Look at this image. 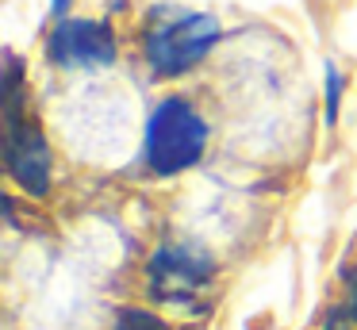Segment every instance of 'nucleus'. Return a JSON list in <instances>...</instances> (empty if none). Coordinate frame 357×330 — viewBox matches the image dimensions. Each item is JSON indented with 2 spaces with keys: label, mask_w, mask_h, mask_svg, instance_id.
Returning a JSON list of instances; mask_svg holds the SVG:
<instances>
[{
  "label": "nucleus",
  "mask_w": 357,
  "mask_h": 330,
  "mask_svg": "<svg viewBox=\"0 0 357 330\" xmlns=\"http://www.w3.org/2000/svg\"><path fill=\"white\" fill-rule=\"evenodd\" d=\"M219 43V20L185 8H150V27L142 35V54L154 77H181L200 66Z\"/></svg>",
  "instance_id": "nucleus-1"
},
{
  "label": "nucleus",
  "mask_w": 357,
  "mask_h": 330,
  "mask_svg": "<svg viewBox=\"0 0 357 330\" xmlns=\"http://www.w3.org/2000/svg\"><path fill=\"white\" fill-rule=\"evenodd\" d=\"M208 150V123L188 100L165 96L146 123V165L158 177L192 169Z\"/></svg>",
  "instance_id": "nucleus-2"
},
{
  "label": "nucleus",
  "mask_w": 357,
  "mask_h": 330,
  "mask_svg": "<svg viewBox=\"0 0 357 330\" xmlns=\"http://www.w3.org/2000/svg\"><path fill=\"white\" fill-rule=\"evenodd\" d=\"M4 165L8 177L27 196H47L50 188V146L35 119H27L20 107V66L12 61L8 84H4Z\"/></svg>",
  "instance_id": "nucleus-3"
},
{
  "label": "nucleus",
  "mask_w": 357,
  "mask_h": 330,
  "mask_svg": "<svg viewBox=\"0 0 357 330\" xmlns=\"http://www.w3.org/2000/svg\"><path fill=\"white\" fill-rule=\"evenodd\" d=\"M150 292L162 303H181L192 307L208 296L215 280V261L196 246H162L150 257Z\"/></svg>",
  "instance_id": "nucleus-4"
},
{
  "label": "nucleus",
  "mask_w": 357,
  "mask_h": 330,
  "mask_svg": "<svg viewBox=\"0 0 357 330\" xmlns=\"http://www.w3.org/2000/svg\"><path fill=\"white\" fill-rule=\"evenodd\" d=\"M47 58L62 69H104L116 61V35L104 20H58Z\"/></svg>",
  "instance_id": "nucleus-5"
},
{
  "label": "nucleus",
  "mask_w": 357,
  "mask_h": 330,
  "mask_svg": "<svg viewBox=\"0 0 357 330\" xmlns=\"http://www.w3.org/2000/svg\"><path fill=\"white\" fill-rule=\"evenodd\" d=\"M112 330H173V327L162 319V315H154V311L123 307V311L116 315V327H112Z\"/></svg>",
  "instance_id": "nucleus-6"
},
{
  "label": "nucleus",
  "mask_w": 357,
  "mask_h": 330,
  "mask_svg": "<svg viewBox=\"0 0 357 330\" xmlns=\"http://www.w3.org/2000/svg\"><path fill=\"white\" fill-rule=\"evenodd\" d=\"M338 100H342V73L326 66V123L338 119Z\"/></svg>",
  "instance_id": "nucleus-7"
},
{
  "label": "nucleus",
  "mask_w": 357,
  "mask_h": 330,
  "mask_svg": "<svg viewBox=\"0 0 357 330\" xmlns=\"http://www.w3.org/2000/svg\"><path fill=\"white\" fill-rule=\"evenodd\" d=\"M346 319H354L357 322V269H349L346 273Z\"/></svg>",
  "instance_id": "nucleus-8"
},
{
  "label": "nucleus",
  "mask_w": 357,
  "mask_h": 330,
  "mask_svg": "<svg viewBox=\"0 0 357 330\" xmlns=\"http://www.w3.org/2000/svg\"><path fill=\"white\" fill-rule=\"evenodd\" d=\"M70 4H73V0H50V12H54L58 20H66V12H70Z\"/></svg>",
  "instance_id": "nucleus-9"
}]
</instances>
